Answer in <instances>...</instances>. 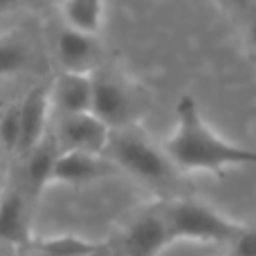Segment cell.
<instances>
[{
    "mask_svg": "<svg viewBox=\"0 0 256 256\" xmlns=\"http://www.w3.org/2000/svg\"><path fill=\"white\" fill-rule=\"evenodd\" d=\"M164 155L173 168L184 173H225L232 166L256 164V150L243 148L220 137L200 112L191 94H182L176 106V128L164 142Z\"/></svg>",
    "mask_w": 256,
    "mask_h": 256,
    "instance_id": "cell-1",
    "label": "cell"
},
{
    "mask_svg": "<svg viewBox=\"0 0 256 256\" xmlns=\"http://www.w3.org/2000/svg\"><path fill=\"white\" fill-rule=\"evenodd\" d=\"M164 220L168 225L173 243L196 240V243H222L230 245L240 236L245 225H238L220 212L194 200H171L162 204Z\"/></svg>",
    "mask_w": 256,
    "mask_h": 256,
    "instance_id": "cell-2",
    "label": "cell"
},
{
    "mask_svg": "<svg viewBox=\"0 0 256 256\" xmlns=\"http://www.w3.org/2000/svg\"><path fill=\"white\" fill-rule=\"evenodd\" d=\"M106 153L110 155V160L117 166H122L137 180L148 182V184L166 182V178L173 171L164 150L153 146L144 135H140L132 128L112 130Z\"/></svg>",
    "mask_w": 256,
    "mask_h": 256,
    "instance_id": "cell-3",
    "label": "cell"
},
{
    "mask_svg": "<svg viewBox=\"0 0 256 256\" xmlns=\"http://www.w3.org/2000/svg\"><path fill=\"white\" fill-rule=\"evenodd\" d=\"M112 130L92 112L84 115H61L56 124V140L61 150H81L90 155H104Z\"/></svg>",
    "mask_w": 256,
    "mask_h": 256,
    "instance_id": "cell-4",
    "label": "cell"
},
{
    "mask_svg": "<svg viewBox=\"0 0 256 256\" xmlns=\"http://www.w3.org/2000/svg\"><path fill=\"white\" fill-rule=\"evenodd\" d=\"M92 115L102 120L110 130L130 128L135 120V99L128 92L126 86H122L117 79L104 74H92Z\"/></svg>",
    "mask_w": 256,
    "mask_h": 256,
    "instance_id": "cell-5",
    "label": "cell"
},
{
    "mask_svg": "<svg viewBox=\"0 0 256 256\" xmlns=\"http://www.w3.org/2000/svg\"><path fill=\"white\" fill-rule=\"evenodd\" d=\"M168 245H173V238L162 209L142 214L124 234L126 256H160Z\"/></svg>",
    "mask_w": 256,
    "mask_h": 256,
    "instance_id": "cell-6",
    "label": "cell"
},
{
    "mask_svg": "<svg viewBox=\"0 0 256 256\" xmlns=\"http://www.w3.org/2000/svg\"><path fill=\"white\" fill-rule=\"evenodd\" d=\"M30 204L22 186H9L0 196V245L18 250L30 245Z\"/></svg>",
    "mask_w": 256,
    "mask_h": 256,
    "instance_id": "cell-7",
    "label": "cell"
},
{
    "mask_svg": "<svg viewBox=\"0 0 256 256\" xmlns=\"http://www.w3.org/2000/svg\"><path fill=\"white\" fill-rule=\"evenodd\" d=\"M52 110L50 86H36L20 102V153L34 150L48 137V120Z\"/></svg>",
    "mask_w": 256,
    "mask_h": 256,
    "instance_id": "cell-8",
    "label": "cell"
},
{
    "mask_svg": "<svg viewBox=\"0 0 256 256\" xmlns=\"http://www.w3.org/2000/svg\"><path fill=\"white\" fill-rule=\"evenodd\" d=\"M92 74L81 72H61L50 86L52 108L61 115H84L92 110Z\"/></svg>",
    "mask_w": 256,
    "mask_h": 256,
    "instance_id": "cell-9",
    "label": "cell"
},
{
    "mask_svg": "<svg viewBox=\"0 0 256 256\" xmlns=\"http://www.w3.org/2000/svg\"><path fill=\"white\" fill-rule=\"evenodd\" d=\"M112 168L104 155H90L81 150H61L52 171V182L61 184H86L108 176Z\"/></svg>",
    "mask_w": 256,
    "mask_h": 256,
    "instance_id": "cell-10",
    "label": "cell"
},
{
    "mask_svg": "<svg viewBox=\"0 0 256 256\" xmlns=\"http://www.w3.org/2000/svg\"><path fill=\"white\" fill-rule=\"evenodd\" d=\"M56 56L63 66V72H81L92 74L99 58V45L92 36L76 34L63 27L56 38Z\"/></svg>",
    "mask_w": 256,
    "mask_h": 256,
    "instance_id": "cell-11",
    "label": "cell"
},
{
    "mask_svg": "<svg viewBox=\"0 0 256 256\" xmlns=\"http://www.w3.org/2000/svg\"><path fill=\"white\" fill-rule=\"evenodd\" d=\"M58 153H61V148H58L54 137H45L34 150L27 153L25 182H22V191H25L27 200H36L40 196V191L52 182V171Z\"/></svg>",
    "mask_w": 256,
    "mask_h": 256,
    "instance_id": "cell-12",
    "label": "cell"
},
{
    "mask_svg": "<svg viewBox=\"0 0 256 256\" xmlns=\"http://www.w3.org/2000/svg\"><path fill=\"white\" fill-rule=\"evenodd\" d=\"M58 12L66 22V30L92 38H97L106 20V4L99 0H68L58 4Z\"/></svg>",
    "mask_w": 256,
    "mask_h": 256,
    "instance_id": "cell-13",
    "label": "cell"
},
{
    "mask_svg": "<svg viewBox=\"0 0 256 256\" xmlns=\"http://www.w3.org/2000/svg\"><path fill=\"white\" fill-rule=\"evenodd\" d=\"M32 250L38 254L50 256H97L106 250V243L84 238L76 234H58V236H45V238L32 240Z\"/></svg>",
    "mask_w": 256,
    "mask_h": 256,
    "instance_id": "cell-14",
    "label": "cell"
},
{
    "mask_svg": "<svg viewBox=\"0 0 256 256\" xmlns=\"http://www.w3.org/2000/svg\"><path fill=\"white\" fill-rule=\"evenodd\" d=\"M0 144L4 150H20V102L0 115Z\"/></svg>",
    "mask_w": 256,
    "mask_h": 256,
    "instance_id": "cell-15",
    "label": "cell"
},
{
    "mask_svg": "<svg viewBox=\"0 0 256 256\" xmlns=\"http://www.w3.org/2000/svg\"><path fill=\"white\" fill-rule=\"evenodd\" d=\"M27 63V52L18 40L0 38V79L20 72Z\"/></svg>",
    "mask_w": 256,
    "mask_h": 256,
    "instance_id": "cell-16",
    "label": "cell"
},
{
    "mask_svg": "<svg viewBox=\"0 0 256 256\" xmlns=\"http://www.w3.org/2000/svg\"><path fill=\"white\" fill-rule=\"evenodd\" d=\"M230 256H256V227H245L238 238L230 243Z\"/></svg>",
    "mask_w": 256,
    "mask_h": 256,
    "instance_id": "cell-17",
    "label": "cell"
},
{
    "mask_svg": "<svg viewBox=\"0 0 256 256\" xmlns=\"http://www.w3.org/2000/svg\"><path fill=\"white\" fill-rule=\"evenodd\" d=\"M245 20H248V40L250 48L256 54V2L245 4Z\"/></svg>",
    "mask_w": 256,
    "mask_h": 256,
    "instance_id": "cell-18",
    "label": "cell"
},
{
    "mask_svg": "<svg viewBox=\"0 0 256 256\" xmlns=\"http://www.w3.org/2000/svg\"><path fill=\"white\" fill-rule=\"evenodd\" d=\"M0 256H16V250H12V248H4V245H0Z\"/></svg>",
    "mask_w": 256,
    "mask_h": 256,
    "instance_id": "cell-19",
    "label": "cell"
},
{
    "mask_svg": "<svg viewBox=\"0 0 256 256\" xmlns=\"http://www.w3.org/2000/svg\"><path fill=\"white\" fill-rule=\"evenodd\" d=\"M38 256H50V254H38Z\"/></svg>",
    "mask_w": 256,
    "mask_h": 256,
    "instance_id": "cell-20",
    "label": "cell"
}]
</instances>
